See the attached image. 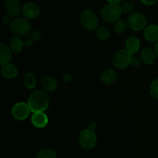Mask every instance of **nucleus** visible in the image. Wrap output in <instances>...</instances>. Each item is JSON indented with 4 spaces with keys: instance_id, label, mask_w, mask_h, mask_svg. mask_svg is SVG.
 <instances>
[{
    "instance_id": "1",
    "label": "nucleus",
    "mask_w": 158,
    "mask_h": 158,
    "mask_svg": "<svg viewBox=\"0 0 158 158\" xmlns=\"http://www.w3.org/2000/svg\"><path fill=\"white\" fill-rule=\"evenodd\" d=\"M50 103L49 97L46 91L37 89L33 91L28 98L27 103L31 112H45L48 109Z\"/></svg>"
},
{
    "instance_id": "2",
    "label": "nucleus",
    "mask_w": 158,
    "mask_h": 158,
    "mask_svg": "<svg viewBox=\"0 0 158 158\" xmlns=\"http://www.w3.org/2000/svg\"><path fill=\"white\" fill-rule=\"evenodd\" d=\"M123 14L121 8L119 4H112L108 3L101 8L100 11V15L103 21L108 23H114L120 19V16Z\"/></svg>"
},
{
    "instance_id": "3",
    "label": "nucleus",
    "mask_w": 158,
    "mask_h": 158,
    "mask_svg": "<svg viewBox=\"0 0 158 158\" xmlns=\"http://www.w3.org/2000/svg\"><path fill=\"white\" fill-rule=\"evenodd\" d=\"M10 31L16 35H27L31 31V23L29 19L25 17H16L9 24Z\"/></svg>"
},
{
    "instance_id": "4",
    "label": "nucleus",
    "mask_w": 158,
    "mask_h": 158,
    "mask_svg": "<svg viewBox=\"0 0 158 158\" xmlns=\"http://www.w3.org/2000/svg\"><path fill=\"white\" fill-rule=\"evenodd\" d=\"M80 21L81 26L87 31H94L98 28V17L94 11L89 9H86L81 12Z\"/></svg>"
},
{
    "instance_id": "5",
    "label": "nucleus",
    "mask_w": 158,
    "mask_h": 158,
    "mask_svg": "<svg viewBox=\"0 0 158 158\" xmlns=\"http://www.w3.org/2000/svg\"><path fill=\"white\" fill-rule=\"evenodd\" d=\"M133 54L125 49H120L114 54L112 58V63L116 68L123 69L131 65Z\"/></svg>"
},
{
    "instance_id": "6",
    "label": "nucleus",
    "mask_w": 158,
    "mask_h": 158,
    "mask_svg": "<svg viewBox=\"0 0 158 158\" xmlns=\"http://www.w3.org/2000/svg\"><path fill=\"white\" fill-rule=\"evenodd\" d=\"M79 143L80 146L86 150L93 149L97 144V138L95 132L86 129L81 131L79 135Z\"/></svg>"
},
{
    "instance_id": "7",
    "label": "nucleus",
    "mask_w": 158,
    "mask_h": 158,
    "mask_svg": "<svg viewBox=\"0 0 158 158\" xmlns=\"http://www.w3.org/2000/svg\"><path fill=\"white\" fill-rule=\"evenodd\" d=\"M127 24L130 29L133 31L139 32L143 30L147 27V19L140 12H133L127 19Z\"/></svg>"
},
{
    "instance_id": "8",
    "label": "nucleus",
    "mask_w": 158,
    "mask_h": 158,
    "mask_svg": "<svg viewBox=\"0 0 158 158\" xmlns=\"http://www.w3.org/2000/svg\"><path fill=\"white\" fill-rule=\"evenodd\" d=\"M31 112V110L29 108V105L27 103L25 102H19L16 103L12 108L11 114H12V117L15 120L22 121L28 118L29 114Z\"/></svg>"
},
{
    "instance_id": "9",
    "label": "nucleus",
    "mask_w": 158,
    "mask_h": 158,
    "mask_svg": "<svg viewBox=\"0 0 158 158\" xmlns=\"http://www.w3.org/2000/svg\"><path fill=\"white\" fill-rule=\"evenodd\" d=\"M22 13H23V17L28 19H35L40 15V9L37 4L32 2H29L23 6Z\"/></svg>"
},
{
    "instance_id": "10",
    "label": "nucleus",
    "mask_w": 158,
    "mask_h": 158,
    "mask_svg": "<svg viewBox=\"0 0 158 158\" xmlns=\"http://www.w3.org/2000/svg\"><path fill=\"white\" fill-rule=\"evenodd\" d=\"M5 9L6 13L11 17H16L23 10V6L19 0H6Z\"/></svg>"
},
{
    "instance_id": "11",
    "label": "nucleus",
    "mask_w": 158,
    "mask_h": 158,
    "mask_svg": "<svg viewBox=\"0 0 158 158\" xmlns=\"http://www.w3.org/2000/svg\"><path fill=\"white\" fill-rule=\"evenodd\" d=\"M31 123L35 127L42 129L47 126L49 123V118L45 112L33 113L31 117Z\"/></svg>"
},
{
    "instance_id": "12",
    "label": "nucleus",
    "mask_w": 158,
    "mask_h": 158,
    "mask_svg": "<svg viewBox=\"0 0 158 158\" xmlns=\"http://www.w3.org/2000/svg\"><path fill=\"white\" fill-rule=\"evenodd\" d=\"M140 58L142 62L146 65H152L155 63L156 59L157 58L155 53L154 49L150 47H145L141 50Z\"/></svg>"
},
{
    "instance_id": "13",
    "label": "nucleus",
    "mask_w": 158,
    "mask_h": 158,
    "mask_svg": "<svg viewBox=\"0 0 158 158\" xmlns=\"http://www.w3.org/2000/svg\"><path fill=\"white\" fill-rule=\"evenodd\" d=\"M1 73L4 78L12 80V79H15L18 76L19 71L15 65L9 63L2 66Z\"/></svg>"
},
{
    "instance_id": "14",
    "label": "nucleus",
    "mask_w": 158,
    "mask_h": 158,
    "mask_svg": "<svg viewBox=\"0 0 158 158\" xmlns=\"http://www.w3.org/2000/svg\"><path fill=\"white\" fill-rule=\"evenodd\" d=\"M125 47L131 54H136L140 48V41L135 35H131L127 39L125 42Z\"/></svg>"
},
{
    "instance_id": "15",
    "label": "nucleus",
    "mask_w": 158,
    "mask_h": 158,
    "mask_svg": "<svg viewBox=\"0 0 158 158\" xmlns=\"http://www.w3.org/2000/svg\"><path fill=\"white\" fill-rule=\"evenodd\" d=\"M143 36L148 41L151 43L158 42V26L150 25L143 29Z\"/></svg>"
},
{
    "instance_id": "16",
    "label": "nucleus",
    "mask_w": 158,
    "mask_h": 158,
    "mask_svg": "<svg viewBox=\"0 0 158 158\" xmlns=\"http://www.w3.org/2000/svg\"><path fill=\"white\" fill-rule=\"evenodd\" d=\"M41 85L45 91L52 93L56 89L58 83L54 77L47 75L41 79Z\"/></svg>"
},
{
    "instance_id": "17",
    "label": "nucleus",
    "mask_w": 158,
    "mask_h": 158,
    "mask_svg": "<svg viewBox=\"0 0 158 158\" xmlns=\"http://www.w3.org/2000/svg\"><path fill=\"white\" fill-rule=\"evenodd\" d=\"M12 51L10 47L6 45L5 43H0V64L1 66L7 64L10 62L12 59Z\"/></svg>"
},
{
    "instance_id": "18",
    "label": "nucleus",
    "mask_w": 158,
    "mask_h": 158,
    "mask_svg": "<svg viewBox=\"0 0 158 158\" xmlns=\"http://www.w3.org/2000/svg\"><path fill=\"white\" fill-rule=\"evenodd\" d=\"M117 79V73L114 69H107L102 73L100 80L104 84L110 85L114 83Z\"/></svg>"
},
{
    "instance_id": "19",
    "label": "nucleus",
    "mask_w": 158,
    "mask_h": 158,
    "mask_svg": "<svg viewBox=\"0 0 158 158\" xmlns=\"http://www.w3.org/2000/svg\"><path fill=\"white\" fill-rule=\"evenodd\" d=\"M24 46V42L19 37V35H14L9 40V47H10L12 52L19 53L23 51Z\"/></svg>"
},
{
    "instance_id": "20",
    "label": "nucleus",
    "mask_w": 158,
    "mask_h": 158,
    "mask_svg": "<svg viewBox=\"0 0 158 158\" xmlns=\"http://www.w3.org/2000/svg\"><path fill=\"white\" fill-rule=\"evenodd\" d=\"M97 38L100 41H106L110 37V31L105 26H100L95 30Z\"/></svg>"
},
{
    "instance_id": "21",
    "label": "nucleus",
    "mask_w": 158,
    "mask_h": 158,
    "mask_svg": "<svg viewBox=\"0 0 158 158\" xmlns=\"http://www.w3.org/2000/svg\"><path fill=\"white\" fill-rule=\"evenodd\" d=\"M37 80L35 74L29 72L25 75L24 77V85L27 89H34L36 86Z\"/></svg>"
},
{
    "instance_id": "22",
    "label": "nucleus",
    "mask_w": 158,
    "mask_h": 158,
    "mask_svg": "<svg viewBox=\"0 0 158 158\" xmlns=\"http://www.w3.org/2000/svg\"><path fill=\"white\" fill-rule=\"evenodd\" d=\"M35 158H56V153L52 148H42L36 153Z\"/></svg>"
},
{
    "instance_id": "23",
    "label": "nucleus",
    "mask_w": 158,
    "mask_h": 158,
    "mask_svg": "<svg viewBox=\"0 0 158 158\" xmlns=\"http://www.w3.org/2000/svg\"><path fill=\"white\" fill-rule=\"evenodd\" d=\"M127 26V22L123 19H119L114 23V30L116 33L123 34L126 32Z\"/></svg>"
},
{
    "instance_id": "24",
    "label": "nucleus",
    "mask_w": 158,
    "mask_h": 158,
    "mask_svg": "<svg viewBox=\"0 0 158 158\" xmlns=\"http://www.w3.org/2000/svg\"><path fill=\"white\" fill-rule=\"evenodd\" d=\"M120 8L124 14H131L134 11V5L131 2H124L120 5Z\"/></svg>"
},
{
    "instance_id": "25",
    "label": "nucleus",
    "mask_w": 158,
    "mask_h": 158,
    "mask_svg": "<svg viewBox=\"0 0 158 158\" xmlns=\"http://www.w3.org/2000/svg\"><path fill=\"white\" fill-rule=\"evenodd\" d=\"M150 93L154 99L158 100V78L153 80L151 83L150 86Z\"/></svg>"
},
{
    "instance_id": "26",
    "label": "nucleus",
    "mask_w": 158,
    "mask_h": 158,
    "mask_svg": "<svg viewBox=\"0 0 158 158\" xmlns=\"http://www.w3.org/2000/svg\"><path fill=\"white\" fill-rule=\"evenodd\" d=\"M27 39L32 40L33 43L35 42H38L41 40V32L38 29H35V30H32L29 32V33L27 35Z\"/></svg>"
},
{
    "instance_id": "27",
    "label": "nucleus",
    "mask_w": 158,
    "mask_h": 158,
    "mask_svg": "<svg viewBox=\"0 0 158 158\" xmlns=\"http://www.w3.org/2000/svg\"><path fill=\"white\" fill-rule=\"evenodd\" d=\"M141 58H139L137 56H133L131 62V66L133 67H138L141 64Z\"/></svg>"
},
{
    "instance_id": "28",
    "label": "nucleus",
    "mask_w": 158,
    "mask_h": 158,
    "mask_svg": "<svg viewBox=\"0 0 158 158\" xmlns=\"http://www.w3.org/2000/svg\"><path fill=\"white\" fill-rule=\"evenodd\" d=\"M87 129L89 130V131L95 132L97 129V123H96V122H94V121L90 122V123H89V125H88Z\"/></svg>"
},
{
    "instance_id": "29",
    "label": "nucleus",
    "mask_w": 158,
    "mask_h": 158,
    "mask_svg": "<svg viewBox=\"0 0 158 158\" xmlns=\"http://www.w3.org/2000/svg\"><path fill=\"white\" fill-rule=\"evenodd\" d=\"M140 1L143 4L146 5V6H153L157 2L158 0H140Z\"/></svg>"
},
{
    "instance_id": "30",
    "label": "nucleus",
    "mask_w": 158,
    "mask_h": 158,
    "mask_svg": "<svg viewBox=\"0 0 158 158\" xmlns=\"http://www.w3.org/2000/svg\"><path fill=\"white\" fill-rule=\"evenodd\" d=\"M2 21L4 24H10V23L12 22V20H11V16L8 15V14L6 15H4L2 18Z\"/></svg>"
},
{
    "instance_id": "31",
    "label": "nucleus",
    "mask_w": 158,
    "mask_h": 158,
    "mask_svg": "<svg viewBox=\"0 0 158 158\" xmlns=\"http://www.w3.org/2000/svg\"><path fill=\"white\" fill-rule=\"evenodd\" d=\"M72 80V76L69 73H66L64 76H63V80H64L66 83H68V82L71 81Z\"/></svg>"
},
{
    "instance_id": "32",
    "label": "nucleus",
    "mask_w": 158,
    "mask_h": 158,
    "mask_svg": "<svg viewBox=\"0 0 158 158\" xmlns=\"http://www.w3.org/2000/svg\"><path fill=\"white\" fill-rule=\"evenodd\" d=\"M24 43H25V46H26V47H31V46H32V45H33V42L32 41V40H29V39H27V40H26V41L24 42Z\"/></svg>"
},
{
    "instance_id": "33",
    "label": "nucleus",
    "mask_w": 158,
    "mask_h": 158,
    "mask_svg": "<svg viewBox=\"0 0 158 158\" xmlns=\"http://www.w3.org/2000/svg\"><path fill=\"white\" fill-rule=\"evenodd\" d=\"M122 0H106L108 3H112V4H120Z\"/></svg>"
},
{
    "instance_id": "34",
    "label": "nucleus",
    "mask_w": 158,
    "mask_h": 158,
    "mask_svg": "<svg viewBox=\"0 0 158 158\" xmlns=\"http://www.w3.org/2000/svg\"><path fill=\"white\" fill-rule=\"evenodd\" d=\"M154 51H155V53L157 55V57L158 59V42L155 43V46H154Z\"/></svg>"
}]
</instances>
